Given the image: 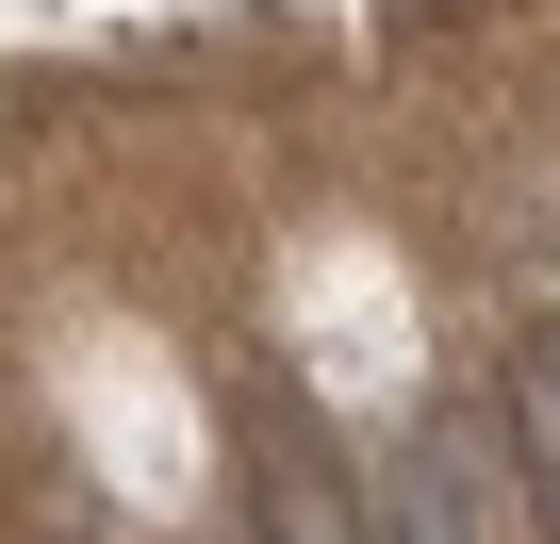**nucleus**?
<instances>
[{
  "instance_id": "obj_1",
  "label": "nucleus",
  "mask_w": 560,
  "mask_h": 544,
  "mask_svg": "<svg viewBox=\"0 0 560 544\" xmlns=\"http://www.w3.org/2000/svg\"><path fill=\"white\" fill-rule=\"evenodd\" d=\"M247 528H264V544H380L298 396H247Z\"/></svg>"
},
{
  "instance_id": "obj_2",
  "label": "nucleus",
  "mask_w": 560,
  "mask_h": 544,
  "mask_svg": "<svg viewBox=\"0 0 560 544\" xmlns=\"http://www.w3.org/2000/svg\"><path fill=\"white\" fill-rule=\"evenodd\" d=\"M511 445H527V528L560 544V331H527L511 363Z\"/></svg>"
}]
</instances>
